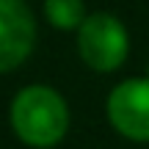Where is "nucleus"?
I'll list each match as a JSON object with an SVG mask.
<instances>
[{
  "label": "nucleus",
  "instance_id": "nucleus-1",
  "mask_svg": "<svg viewBox=\"0 0 149 149\" xmlns=\"http://www.w3.org/2000/svg\"><path fill=\"white\" fill-rule=\"evenodd\" d=\"M11 130L28 146L50 149L69 130L66 100L50 86H25L11 100Z\"/></svg>",
  "mask_w": 149,
  "mask_h": 149
},
{
  "label": "nucleus",
  "instance_id": "nucleus-2",
  "mask_svg": "<svg viewBox=\"0 0 149 149\" xmlns=\"http://www.w3.org/2000/svg\"><path fill=\"white\" fill-rule=\"evenodd\" d=\"M77 53L94 72H116L130 53L127 28L105 11L88 14L77 28Z\"/></svg>",
  "mask_w": 149,
  "mask_h": 149
},
{
  "label": "nucleus",
  "instance_id": "nucleus-3",
  "mask_svg": "<svg viewBox=\"0 0 149 149\" xmlns=\"http://www.w3.org/2000/svg\"><path fill=\"white\" fill-rule=\"evenodd\" d=\"M108 122L119 135L149 144V74L122 80L108 94Z\"/></svg>",
  "mask_w": 149,
  "mask_h": 149
},
{
  "label": "nucleus",
  "instance_id": "nucleus-4",
  "mask_svg": "<svg viewBox=\"0 0 149 149\" xmlns=\"http://www.w3.org/2000/svg\"><path fill=\"white\" fill-rule=\"evenodd\" d=\"M36 44V19L25 0H0V74L25 64Z\"/></svg>",
  "mask_w": 149,
  "mask_h": 149
},
{
  "label": "nucleus",
  "instance_id": "nucleus-5",
  "mask_svg": "<svg viewBox=\"0 0 149 149\" xmlns=\"http://www.w3.org/2000/svg\"><path fill=\"white\" fill-rule=\"evenodd\" d=\"M44 17L58 31H77L86 19L83 0H44Z\"/></svg>",
  "mask_w": 149,
  "mask_h": 149
}]
</instances>
